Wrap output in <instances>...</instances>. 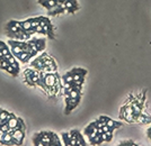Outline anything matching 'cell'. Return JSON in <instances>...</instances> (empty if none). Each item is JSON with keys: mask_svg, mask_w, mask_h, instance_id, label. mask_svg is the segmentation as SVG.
Wrapping results in <instances>:
<instances>
[{"mask_svg": "<svg viewBox=\"0 0 151 146\" xmlns=\"http://www.w3.org/2000/svg\"><path fill=\"white\" fill-rule=\"evenodd\" d=\"M61 81H62V84L64 83H72L73 82V74L71 71L67 72L62 78H61Z\"/></svg>", "mask_w": 151, "mask_h": 146, "instance_id": "cell-7", "label": "cell"}, {"mask_svg": "<svg viewBox=\"0 0 151 146\" xmlns=\"http://www.w3.org/2000/svg\"><path fill=\"white\" fill-rule=\"evenodd\" d=\"M79 102H80V99H71L69 97H65V110H64V114L69 115L79 104Z\"/></svg>", "mask_w": 151, "mask_h": 146, "instance_id": "cell-2", "label": "cell"}, {"mask_svg": "<svg viewBox=\"0 0 151 146\" xmlns=\"http://www.w3.org/2000/svg\"><path fill=\"white\" fill-rule=\"evenodd\" d=\"M18 121H19V117H16L14 114H10V118H9V120L7 123L8 126H9V129H11V131L16 129V127L18 125Z\"/></svg>", "mask_w": 151, "mask_h": 146, "instance_id": "cell-6", "label": "cell"}, {"mask_svg": "<svg viewBox=\"0 0 151 146\" xmlns=\"http://www.w3.org/2000/svg\"><path fill=\"white\" fill-rule=\"evenodd\" d=\"M89 139V144L92 146H96V145H100L102 143H105L104 142V138L102 136V134H96L95 136H91Z\"/></svg>", "mask_w": 151, "mask_h": 146, "instance_id": "cell-5", "label": "cell"}, {"mask_svg": "<svg viewBox=\"0 0 151 146\" xmlns=\"http://www.w3.org/2000/svg\"><path fill=\"white\" fill-rule=\"evenodd\" d=\"M37 26H40V18L36 17V18H32V21H30V27L33 29H35Z\"/></svg>", "mask_w": 151, "mask_h": 146, "instance_id": "cell-15", "label": "cell"}, {"mask_svg": "<svg viewBox=\"0 0 151 146\" xmlns=\"http://www.w3.org/2000/svg\"><path fill=\"white\" fill-rule=\"evenodd\" d=\"M30 21H32V18L22 21V29H23V30H28V29L32 28V27H30Z\"/></svg>", "mask_w": 151, "mask_h": 146, "instance_id": "cell-14", "label": "cell"}, {"mask_svg": "<svg viewBox=\"0 0 151 146\" xmlns=\"http://www.w3.org/2000/svg\"><path fill=\"white\" fill-rule=\"evenodd\" d=\"M9 65H10V64H9V62H8L6 58H3L2 61H0V69H1V70H5V71H6V69H7Z\"/></svg>", "mask_w": 151, "mask_h": 146, "instance_id": "cell-18", "label": "cell"}, {"mask_svg": "<svg viewBox=\"0 0 151 146\" xmlns=\"http://www.w3.org/2000/svg\"><path fill=\"white\" fill-rule=\"evenodd\" d=\"M35 31H36V33H40V34H43V35H46L44 28H43V27H41V26H37V27L35 28Z\"/></svg>", "mask_w": 151, "mask_h": 146, "instance_id": "cell-21", "label": "cell"}, {"mask_svg": "<svg viewBox=\"0 0 151 146\" xmlns=\"http://www.w3.org/2000/svg\"><path fill=\"white\" fill-rule=\"evenodd\" d=\"M46 9H52V8H55V7H58V2H57V0H47V2H46V5L44 6Z\"/></svg>", "mask_w": 151, "mask_h": 146, "instance_id": "cell-13", "label": "cell"}, {"mask_svg": "<svg viewBox=\"0 0 151 146\" xmlns=\"http://www.w3.org/2000/svg\"><path fill=\"white\" fill-rule=\"evenodd\" d=\"M98 129H99V128H97V127L95 126L94 121H92V123H90V124L85 128L84 134H85V136H87L88 138H90L91 136H95L96 134H98Z\"/></svg>", "mask_w": 151, "mask_h": 146, "instance_id": "cell-4", "label": "cell"}, {"mask_svg": "<svg viewBox=\"0 0 151 146\" xmlns=\"http://www.w3.org/2000/svg\"><path fill=\"white\" fill-rule=\"evenodd\" d=\"M6 71L9 73V74L14 75V76H17V75H18V73H19L18 71H16V70L14 69V68H13V66H11V65H9V66L6 69Z\"/></svg>", "mask_w": 151, "mask_h": 146, "instance_id": "cell-19", "label": "cell"}, {"mask_svg": "<svg viewBox=\"0 0 151 146\" xmlns=\"http://www.w3.org/2000/svg\"><path fill=\"white\" fill-rule=\"evenodd\" d=\"M10 52L13 53V55H14V56H16V55H18V54L23 53L24 51H23V48H22L20 46H10Z\"/></svg>", "mask_w": 151, "mask_h": 146, "instance_id": "cell-12", "label": "cell"}, {"mask_svg": "<svg viewBox=\"0 0 151 146\" xmlns=\"http://www.w3.org/2000/svg\"><path fill=\"white\" fill-rule=\"evenodd\" d=\"M36 46L38 48V52H43L45 48V40L41 38V40H36Z\"/></svg>", "mask_w": 151, "mask_h": 146, "instance_id": "cell-10", "label": "cell"}, {"mask_svg": "<svg viewBox=\"0 0 151 146\" xmlns=\"http://www.w3.org/2000/svg\"><path fill=\"white\" fill-rule=\"evenodd\" d=\"M10 65H11V66L15 69L16 71H18V72H19V70H20V69H19V63H18V61H17V60H16L13 64H10Z\"/></svg>", "mask_w": 151, "mask_h": 146, "instance_id": "cell-22", "label": "cell"}, {"mask_svg": "<svg viewBox=\"0 0 151 146\" xmlns=\"http://www.w3.org/2000/svg\"><path fill=\"white\" fill-rule=\"evenodd\" d=\"M15 58H17V61H19V62H22V63H27V62L30 60V54H28V53H25V52H23V53L16 55Z\"/></svg>", "mask_w": 151, "mask_h": 146, "instance_id": "cell-8", "label": "cell"}, {"mask_svg": "<svg viewBox=\"0 0 151 146\" xmlns=\"http://www.w3.org/2000/svg\"><path fill=\"white\" fill-rule=\"evenodd\" d=\"M0 131L1 133H9V126L8 124H3V125H0Z\"/></svg>", "mask_w": 151, "mask_h": 146, "instance_id": "cell-20", "label": "cell"}, {"mask_svg": "<svg viewBox=\"0 0 151 146\" xmlns=\"http://www.w3.org/2000/svg\"><path fill=\"white\" fill-rule=\"evenodd\" d=\"M16 129H23V131H26V125H25L24 120H23L20 117H19V121H18V125H17ZM14 131H15V129H14Z\"/></svg>", "mask_w": 151, "mask_h": 146, "instance_id": "cell-17", "label": "cell"}, {"mask_svg": "<svg viewBox=\"0 0 151 146\" xmlns=\"http://www.w3.org/2000/svg\"><path fill=\"white\" fill-rule=\"evenodd\" d=\"M9 134L13 136L14 141L16 143V146H20L23 144L24 139H25V136H26V131H23V129H15V131H9Z\"/></svg>", "mask_w": 151, "mask_h": 146, "instance_id": "cell-1", "label": "cell"}, {"mask_svg": "<svg viewBox=\"0 0 151 146\" xmlns=\"http://www.w3.org/2000/svg\"><path fill=\"white\" fill-rule=\"evenodd\" d=\"M3 58H5V56H3V54H2V52L0 51V61H2Z\"/></svg>", "mask_w": 151, "mask_h": 146, "instance_id": "cell-24", "label": "cell"}, {"mask_svg": "<svg viewBox=\"0 0 151 146\" xmlns=\"http://www.w3.org/2000/svg\"><path fill=\"white\" fill-rule=\"evenodd\" d=\"M1 110H2V109H1V108H0V114H1Z\"/></svg>", "mask_w": 151, "mask_h": 146, "instance_id": "cell-25", "label": "cell"}, {"mask_svg": "<svg viewBox=\"0 0 151 146\" xmlns=\"http://www.w3.org/2000/svg\"><path fill=\"white\" fill-rule=\"evenodd\" d=\"M146 134H147V136H148V138L150 139V142H151V127H149V128L147 129V131H146Z\"/></svg>", "mask_w": 151, "mask_h": 146, "instance_id": "cell-23", "label": "cell"}, {"mask_svg": "<svg viewBox=\"0 0 151 146\" xmlns=\"http://www.w3.org/2000/svg\"><path fill=\"white\" fill-rule=\"evenodd\" d=\"M40 18V26L41 27H45V26H49V25H51V20L49 19V18H46V17H38Z\"/></svg>", "mask_w": 151, "mask_h": 146, "instance_id": "cell-11", "label": "cell"}, {"mask_svg": "<svg viewBox=\"0 0 151 146\" xmlns=\"http://www.w3.org/2000/svg\"><path fill=\"white\" fill-rule=\"evenodd\" d=\"M113 133H114L113 131H106V133H103V134H102V136H103L105 143H109V142L113 139Z\"/></svg>", "mask_w": 151, "mask_h": 146, "instance_id": "cell-9", "label": "cell"}, {"mask_svg": "<svg viewBox=\"0 0 151 146\" xmlns=\"http://www.w3.org/2000/svg\"><path fill=\"white\" fill-rule=\"evenodd\" d=\"M33 144H34V146H46L45 144L42 143V142L38 139V137L35 136V135H33Z\"/></svg>", "mask_w": 151, "mask_h": 146, "instance_id": "cell-16", "label": "cell"}, {"mask_svg": "<svg viewBox=\"0 0 151 146\" xmlns=\"http://www.w3.org/2000/svg\"><path fill=\"white\" fill-rule=\"evenodd\" d=\"M0 144H1V145H6V146L16 145L13 136H11L9 133H2V134H1V136H0Z\"/></svg>", "mask_w": 151, "mask_h": 146, "instance_id": "cell-3", "label": "cell"}]
</instances>
